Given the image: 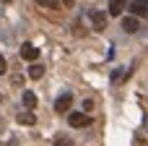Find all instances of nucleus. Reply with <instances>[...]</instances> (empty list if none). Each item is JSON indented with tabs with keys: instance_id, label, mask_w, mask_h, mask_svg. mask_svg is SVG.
I'll list each match as a JSON object with an SVG mask.
<instances>
[{
	"instance_id": "2",
	"label": "nucleus",
	"mask_w": 148,
	"mask_h": 146,
	"mask_svg": "<svg viewBox=\"0 0 148 146\" xmlns=\"http://www.w3.org/2000/svg\"><path fill=\"white\" fill-rule=\"evenodd\" d=\"M88 18H91V26H94V31H104V29H107V16H104V10H96V8H91V10H88Z\"/></svg>"
},
{
	"instance_id": "6",
	"label": "nucleus",
	"mask_w": 148,
	"mask_h": 146,
	"mask_svg": "<svg viewBox=\"0 0 148 146\" xmlns=\"http://www.w3.org/2000/svg\"><path fill=\"white\" fill-rule=\"evenodd\" d=\"M140 29V21H138V16H125L122 18V31H127V34H135Z\"/></svg>"
},
{
	"instance_id": "11",
	"label": "nucleus",
	"mask_w": 148,
	"mask_h": 146,
	"mask_svg": "<svg viewBox=\"0 0 148 146\" xmlns=\"http://www.w3.org/2000/svg\"><path fill=\"white\" fill-rule=\"evenodd\" d=\"M23 107L26 110H34L36 107V94L34 91H23Z\"/></svg>"
},
{
	"instance_id": "7",
	"label": "nucleus",
	"mask_w": 148,
	"mask_h": 146,
	"mask_svg": "<svg viewBox=\"0 0 148 146\" xmlns=\"http://www.w3.org/2000/svg\"><path fill=\"white\" fill-rule=\"evenodd\" d=\"M26 73H29V78H31V81H39V78L44 76V65H39V63L34 60V63L29 65V71H26Z\"/></svg>"
},
{
	"instance_id": "12",
	"label": "nucleus",
	"mask_w": 148,
	"mask_h": 146,
	"mask_svg": "<svg viewBox=\"0 0 148 146\" xmlns=\"http://www.w3.org/2000/svg\"><path fill=\"white\" fill-rule=\"evenodd\" d=\"M39 5H44V8H49V10H57L60 8V0H36Z\"/></svg>"
},
{
	"instance_id": "9",
	"label": "nucleus",
	"mask_w": 148,
	"mask_h": 146,
	"mask_svg": "<svg viewBox=\"0 0 148 146\" xmlns=\"http://www.w3.org/2000/svg\"><path fill=\"white\" fill-rule=\"evenodd\" d=\"M125 8H127V0H109V13L112 16H120Z\"/></svg>"
},
{
	"instance_id": "4",
	"label": "nucleus",
	"mask_w": 148,
	"mask_h": 146,
	"mask_svg": "<svg viewBox=\"0 0 148 146\" xmlns=\"http://www.w3.org/2000/svg\"><path fill=\"white\" fill-rule=\"evenodd\" d=\"M127 8H130L133 16H138V18H148V0H133Z\"/></svg>"
},
{
	"instance_id": "8",
	"label": "nucleus",
	"mask_w": 148,
	"mask_h": 146,
	"mask_svg": "<svg viewBox=\"0 0 148 146\" xmlns=\"http://www.w3.org/2000/svg\"><path fill=\"white\" fill-rule=\"evenodd\" d=\"M16 120H18L21 125H34V123H36V115H34L31 110H26V112H18Z\"/></svg>"
},
{
	"instance_id": "13",
	"label": "nucleus",
	"mask_w": 148,
	"mask_h": 146,
	"mask_svg": "<svg viewBox=\"0 0 148 146\" xmlns=\"http://www.w3.org/2000/svg\"><path fill=\"white\" fill-rule=\"evenodd\" d=\"M5 71H8V63H5V57H3V55H0V76H3V73H5Z\"/></svg>"
},
{
	"instance_id": "5",
	"label": "nucleus",
	"mask_w": 148,
	"mask_h": 146,
	"mask_svg": "<svg viewBox=\"0 0 148 146\" xmlns=\"http://www.w3.org/2000/svg\"><path fill=\"white\" fill-rule=\"evenodd\" d=\"M21 57H23V60H29V63H34V60L39 57V50H36L31 42H23V44H21Z\"/></svg>"
},
{
	"instance_id": "1",
	"label": "nucleus",
	"mask_w": 148,
	"mask_h": 146,
	"mask_svg": "<svg viewBox=\"0 0 148 146\" xmlns=\"http://www.w3.org/2000/svg\"><path fill=\"white\" fill-rule=\"evenodd\" d=\"M68 123H70V128H88L94 123V118L86 115V112H70L68 115Z\"/></svg>"
},
{
	"instance_id": "3",
	"label": "nucleus",
	"mask_w": 148,
	"mask_h": 146,
	"mask_svg": "<svg viewBox=\"0 0 148 146\" xmlns=\"http://www.w3.org/2000/svg\"><path fill=\"white\" fill-rule=\"evenodd\" d=\"M70 107H73V94H60V97L55 99V112H57V115L70 112Z\"/></svg>"
},
{
	"instance_id": "16",
	"label": "nucleus",
	"mask_w": 148,
	"mask_h": 146,
	"mask_svg": "<svg viewBox=\"0 0 148 146\" xmlns=\"http://www.w3.org/2000/svg\"><path fill=\"white\" fill-rule=\"evenodd\" d=\"M0 102H3V94H0Z\"/></svg>"
},
{
	"instance_id": "14",
	"label": "nucleus",
	"mask_w": 148,
	"mask_h": 146,
	"mask_svg": "<svg viewBox=\"0 0 148 146\" xmlns=\"http://www.w3.org/2000/svg\"><path fill=\"white\" fill-rule=\"evenodd\" d=\"M62 3H65V5H73V0H62Z\"/></svg>"
},
{
	"instance_id": "10",
	"label": "nucleus",
	"mask_w": 148,
	"mask_h": 146,
	"mask_svg": "<svg viewBox=\"0 0 148 146\" xmlns=\"http://www.w3.org/2000/svg\"><path fill=\"white\" fill-rule=\"evenodd\" d=\"M130 71H133V65H130V68H117V71L112 73V84H120V81H125V78L130 76Z\"/></svg>"
},
{
	"instance_id": "15",
	"label": "nucleus",
	"mask_w": 148,
	"mask_h": 146,
	"mask_svg": "<svg viewBox=\"0 0 148 146\" xmlns=\"http://www.w3.org/2000/svg\"><path fill=\"white\" fill-rule=\"evenodd\" d=\"M3 3H13V0H3Z\"/></svg>"
}]
</instances>
